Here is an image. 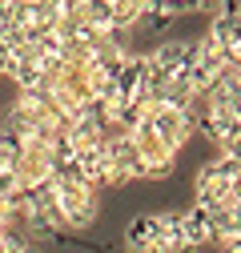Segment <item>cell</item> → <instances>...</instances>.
Returning <instances> with one entry per match:
<instances>
[{"label":"cell","mask_w":241,"mask_h":253,"mask_svg":"<svg viewBox=\"0 0 241 253\" xmlns=\"http://www.w3.org/2000/svg\"><path fill=\"white\" fill-rule=\"evenodd\" d=\"M221 253H241V241H237V245H229V249H221Z\"/></svg>","instance_id":"2"},{"label":"cell","mask_w":241,"mask_h":253,"mask_svg":"<svg viewBox=\"0 0 241 253\" xmlns=\"http://www.w3.org/2000/svg\"><path fill=\"white\" fill-rule=\"evenodd\" d=\"M149 16V0H113V28L117 33H133Z\"/></svg>","instance_id":"1"}]
</instances>
